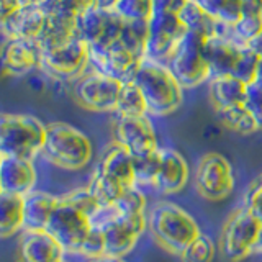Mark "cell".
Listing matches in <instances>:
<instances>
[{
    "label": "cell",
    "mask_w": 262,
    "mask_h": 262,
    "mask_svg": "<svg viewBox=\"0 0 262 262\" xmlns=\"http://www.w3.org/2000/svg\"><path fill=\"white\" fill-rule=\"evenodd\" d=\"M147 231L162 249L176 256L202 234L196 220L172 202H158L147 210Z\"/></svg>",
    "instance_id": "6da1fadb"
},
{
    "label": "cell",
    "mask_w": 262,
    "mask_h": 262,
    "mask_svg": "<svg viewBox=\"0 0 262 262\" xmlns=\"http://www.w3.org/2000/svg\"><path fill=\"white\" fill-rule=\"evenodd\" d=\"M133 82L144 95L147 113L154 117L174 113L184 102V87L166 62L146 57L136 71Z\"/></svg>",
    "instance_id": "7a4b0ae2"
},
{
    "label": "cell",
    "mask_w": 262,
    "mask_h": 262,
    "mask_svg": "<svg viewBox=\"0 0 262 262\" xmlns=\"http://www.w3.org/2000/svg\"><path fill=\"white\" fill-rule=\"evenodd\" d=\"M41 156L56 167L80 170L92 161L94 146L79 128L64 121H51L46 125V141Z\"/></svg>",
    "instance_id": "3957f363"
},
{
    "label": "cell",
    "mask_w": 262,
    "mask_h": 262,
    "mask_svg": "<svg viewBox=\"0 0 262 262\" xmlns=\"http://www.w3.org/2000/svg\"><path fill=\"white\" fill-rule=\"evenodd\" d=\"M46 125L35 115L4 113L0 117V156L35 161L43 152Z\"/></svg>",
    "instance_id": "277c9868"
},
{
    "label": "cell",
    "mask_w": 262,
    "mask_h": 262,
    "mask_svg": "<svg viewBox=\"0 0 262 262\" xmlns=\"http://www.w3.org/2000/svg\"><path fill=\"white\" fill-rule=\"evenodd\" d=\"M205 46H207V38L187 31L166 62L184 89H193L211 79V71L205 56Z\"/></svg>",
    "instance_id": "5b68a950"
},
{
    "label": "cell",
    "mask_w": 262,
    "mask_h": 262,
    "mask_svg": "<svg viewBox=\"0 0 262 262\" xmlns=\"http://www.w3.org/2000/svg\"><path fill=\"white\" fill-rule=\"evenodd\" d=\"M260 234V221L248 208H236L223 225V231H221V252H223V256L228 260L239 262L254 254Z\"/></svg>",
    "instance_id": "8992f818"
},
{
    "label": "cell",
    "mask_w": 262,
    "mask_h": 262,
    "mask_svg": "<svg viewBox=\"0 0 262 262\" xmlns=\"http://www.w3.org/2000/svg\"><path fill=\"white\" fill-rule=\"evenodd\" d=\"M234 170L223 154L207 152L202 156L195 170V188L210 202L225 200L234 190Z\"/></svg>",
    "instance_id": "52a82bcc"
},
{
    "label": "cell",
    "mask_w": 262,
    "mask_h": 262,
    "mask_svg": "<svg viewBox=\"0 0 262 262\" xmlns=\"http://www.w3.org/2000/svg\"><path fill=\"white\" fill-rule=\"evenodd\" d=\"M38 4L46 15L45 30L38 39L41 51H51L80 36L79 13L64 0H38Z\"/></svg>",
    "instance_id": "ba28073f"
},
{
    "label": "cell",
    "mask_w": 262,
    "mask_h": 262,
    "mask_svg": "<svg viewBox=\"0 0 262 262\" xmlns=\"http://www.w3.org/2000/svg\"><path fill=\"white\" fill-rule=\"evenodd\" d=\"M46 229L62 244L68 254H77L82 241L92 229V221L87 213L74 207L59 195Z\"/></svg>",
    "instance_id": "9c48e42d"
},
{
    "label": "cell",
    "mask_w": 262,
    "mask_h": 262,
    "mask_svg": "<svg viewBox=\"0 0 262 262\" xmlns=\"http://www.w3.org/2000/svg\"><path fill=\"white\" fill-rule=\"evenodd\" d=\"M90 66V46L80 36L51 51H45L41 68L57 80H79Z\"/></svg>",
    "instance_id": "30bf717a"
},
{
    "label": "cell",
    "mask_w": 262,
    "mask_h": 262,
    "mask_svg": "<svg viewBox=\"0 0 262 262\" xmlns=\"http://www.w3.org/2000/svg\"><path fill=\"white\" fill-rule=\"evenodd\" d=\"M123 27L125 21L113 8H102L94 4L79 13L80 38L90 48H106L117 43Z\"/></svg>",
    "instance_id": "8fae6325"
},
{
    "label": "cell",
    "mask_w": 262,
    "mask_h": 262,
    "mask_svg": "<svg viewBox=\"0 0 262 262\" xmlns=\"http://www.w3.org/2000/svg\"><path fill=\"white\" fill-rule=\"evenodd\" d=\"M121 82L100 72L84 74L74 85V97L80 106L90 112H115L121 92Z\"/></svg>",
    "instance_id": "7c38bea8"
},
{
    "label": "cell",
    "mask_w": 262,
    "mask_h": 262,
    "mask_svg": "<svg viewBox=\"0 0 262 262\" xmlns=\"http://www.w3.org/2000/svg\"><path fill=\"white\" fill-rule=\"evenodd\" d=\"M113 141L121 144L136 159L159 151V139L152 121L144 117H118L113 123Z\"/></svg>",
    "instance_id": "4fadbf2b"
},
{
    "label": "cell",
    "mask_w": 262,
    "mask_h": 262,
    "mask_svg": "<svg viewBox=\"0 0 262 262\" xmlns=\"http://www.w3.org/2000/svg\"><path fill=\"white\" fill-rule=\"evenodd\" d=\"M144 59L135 54L118 39L106 48H90V68L106 77L120 80L121 84L131 82Z\"/></svg>",
    "instance_id": "5bb4252c"
},
{
    "label": "cell",
    "mask_w": 262,
    "mask_h": 262,
    "mask_svg": "<svg viewBox=\"0 0 262 262\" xmlns=\"http://www.w3.org/2000/svg\"><path fill=\"white\" fill-rule=\"evenodd\" d=\"M187 28L176 13H154L147 28V57L167 62L185 36Z\"/></svg>",
    "instance_id": "9a60e30c"
},
{
    "label": "cell",
    "mask_w": 262,
    "mask_h": 262,
    "mask_svg": "<svg viewBox=\"0 0 262 262\" xmlns=\"http://www.w3.org/2000/svg\"><path fill=\"white\" fill-rule=\"evenodd\" d=\"M68 251L48 229H25L16 246L18 262H62Z\"/></svg>",
    "instance_id": "2e32d148"
},
{
    "label": "cell",
    "mask_w": 262,
    "mask_h": 262,
    "mask_svg": "<svg viewBox=\"0 0 262 262\" xmlns=\"http://www.w3.org/2000/svg\"><path fill=\"white\" fill-rule=\"evenodd\" d=\"M147 229V215L141 216H123L113 221L103 229L105 236V256L120 257L125 256L136 248L139 237Z\"/></svg>",
    "instance_id": "e0dca14e"
},
{
    "label": "cell",
    "mask_w": 262,
    "mask_h": 262,
    "mask_svg": "<svg viewBox=\"0 0 262 262\" xmlns=\"http://www.w3.org/2000/svg\"><path fill=\"white\" fill-rule=\"evenodd\" d=\"M36 184L38 170L31 159L0 156V193L27 196Z\"/></svg>",
    "instance_id": "ac0fdd59"
},
{
    "label": "cell",
    "mask_w": 262,
    "mask_h": 262,
    "mask_svg": "<svg viewBox=\"0 0 262 262\" xmlns=\"http://www.w3.org/2000/svg\"><path fill=\"white\" fill-rule=\"evenodd\" d=\"M43 51L38 41L5 38L2 48V69L10 76H25L41 68Z\"/></svg>",
    "instance_id": "d6986e66"
},
{
    "label": "cell",
    "mask_w": 262,
    "mask_h": 262,
    "mask_svg": "<svg viewBox=\"0 0 262 262\" xmlns=\"http://www.w3.org/2000/svg\"><path fill=\"white\" fill-rule=\"evenodd\" d=\"M188 177H190V167L184 156L174 147H161L159 170L152 190L161 195L179 193L185 188Z\"/></svg>",
    "instance_id": "ffe728a7"
},
{
    "label": "cell",
    "mask_w": 262,
    "mask_h": 262,
    "mask_svg": "<svg viewBox=\"0 0 262 262\" xmlns=\"http://www.w3.org/2000/svg\"><path fill=\"white\" fill-rule=\"evenodd\" d=\"M46 15L39 4L23 5L5 20H0L5 38L38 41L45 30Z\"/></svg>",
    "instance_id": "44dd1931"
},
{
    "label": "cell",
    "mask_w": 262,
    "mask_h": 262,
    "mask_svg": "<svg viewBox=\"0 0 262 262\" xmlns=\"http://www.w3.org/2000/svg\"><path fill=\"white\" fill-rule=\"evenodd\" d=\"M95 169L118 180L126 188L136 187V158L117 141L105 147Z\"/></svg>",
    "instance_id": "7402d4cb"
},
{
    "label": "cell",
    "mask_w": 262,
    "mask_h": 262,
    "mask_svg": "<svg viewBox=\"0 0 262 262\" xmlns=\"http://www.w3.org/2000/svg\"><path fill=\"white\" fill-rule=\"evenodd\" d=\"M246 45L237 43L231 36H215L207 39L205 56L211 71V77L233 76Z\"/></svg>",
    "instance_id": "603a6c76"
},
{
    "label": "cell",
    "mask_w": 262,
    "mask_h": 262,
    "mask_svg": "<svg viewBox=\"0 0 262 262\" xmlns=\"http://www.w3.org/2000/svg\"><path fill=\"white\" fill-rule=\"evenodd\" d=\"M59 196L45 190H33L23 196L25 229H46Z\"/></svg>",
    "instance_id": "cb8c5ba5"
},
{
    "label": "cell",
    "mask_w": 262,
    "mask_h": 262,
    "mask_svg": "<svg viewBox=\"0 0 262 262\" xmlns=\"http://www.w3.org/2000/svg\"><path fill=\"white\" fill-rule=\"evenodd\" d=\"M246 89H248V84H244L243 80L236 79L234 76L211 77L208 87L210 102L216 108V112L229 108V106L244 105Z\"/></svg>",
    "instance_id": "d4e9b609"
},
{
    "label": "cell",
    "mask_w": 262,
    "mask_h": 262,
    "mask_svg": "<svg viewBox=\"0 0 262 262\" xmlns=\"http://www.w3.org/2000/svg\"><path fill=\"white\" fill-rule=\"evenodd\" d=\"M180 20L185 25L187 31H192L203 38H215V36H229V28L220 25L215 18L190 0L179 13Z\"/></svg>",
    "instance_id": "484cf974"
},
{
    "label": "cell",
    "mask_w": 262,
    "mask_h": 262,
    "mask_svg": "<svg viewBox=\"0 0 262 262\" xmlns=\"http://www.w3.org/2000/svg\"><path fill=\"white\" fill-rule=\"evenodd\" d=\"M25 231L23 196L0 193V237L8 239Z\"/></svg>",
    "instance_id": "4316f807"
},
{
    "label": "cell",
    "mask_w": 262,
    "mask_h": 262,
    "mask_svg": "<svg viewBox=\"0 0 262 262\" xmlns=\"http://www.w3.org/2000/svg\"><path fill=\"white\" fill-rule=\"evenodd\" d=\"M220 25L231 28L243 16L241 0H193Z\"/></svg>",
    "instance_id": "83f0119b"
},
{
    "label": "cell",
    "mask_w": 262,
    "mask_h": 262,
    "mask_svg": "<svg viewBox=\"0 0 262 262\" xmlns=\"http://www.w3.org/2000/svg\"><path fill=\"white\" fill-rule=\"evenodd\" d=\"M115 113L118 117H144L147 115V103L144 100V95L133 80L125 82L121 85Z\"/></svg>",
    "instance_id": "f1b7e54d"
},
{
    "label": "cell",
    "mask_w": 262,
    "mask_h": 262,
    "mask_svg": "<svg viewBox=\"0 0 262 262\" xmlns=\"http://www.w3.org/2000/svg\"><path fill=\"white\" fill-rule=\"evenodd\" d=\"M218 118L223 123V126L228 129H231L233 133L241 135V136H248L259 131V126L256 120L252 118V115L248 112L244 105H237V106H229L225 110H218Z\"/></svg>",
    "instance_id": "f546056e"
},
{
    "label": "cell",
    "mask_w": 262,
    "mask_h": 262,
    "mask_svg": "<svg viewBox=\"0 0 262 262\" xmlns=\"http://www.w3.org/2000/svg\"><path fill=\"white\" fill-rule=\"evenodd\" d=\"M90 190L94 192V195L97 196V200L100 202L102 205H115L118 203L120 199L128 188L120 184L118 180H115L108 176L102 174L100 170H94L92 179H90Z\"/></svg>",
    "instance_id": "4dcf8cb0"
},
{
    "label": "cell",
    "mask_w": 262,
    "mask_h": 262,
    "mask_svg": "<svg viewBox=\"0 0 262 262\" xmlns=\"http://www.w3.org/2000/svg\"><path fill=\"white\" fill-rule=\"evenodd\" d=\"M113 10L123 21L149 23L154 15V0H118Z\"/></svg>",
    "instance_id": "1f68e13d"
},
{
    "label": "cell",
    "mask_w": 262,
    "mask_h": 262,
    "mask_svg": "<svg viewBox=\"0 0 262 262\" xmlns=\"http://www.w3.org/2000/svg\"><path fill=\"white\" fill-rule=\"evenodd\" d=\"M215 243H213L207 234H200L196 239H193L190 244L180 254L182 262H213L215 259Z\"/></svg>",
    "instance_id": "d6a6232c"
},
{
    "label": "cell",
    "mask_w": 262,
    "mask_h": 262,
    "mask_svg": "<svg viewBox=\"0 0 262 262\" xmlns=\"http://www.w3.org/2000/svg\"><path fill=\"white\" fill-rule=\"evenodd\" d=\"M117 205L120 207L123 216L147 215V196L144 193V188H141V187L128 188Z\"/></svg>",
    "instance_id": "836d02e7"
},
{
    "label": "cell",
    "mask_w": 262,
    "mask_h": 262,
    "mask_svg": "<svg viewBox=\"0 0 262 262\" xmlns=\"http://www.w3.org/2000/svg\"><path fill=\"white\" fill-rule=\"evenodd\" d=\"M159 161H161V149L151 156H146V158L136 159V187L141 188L154 187L159 170Z\"/></svg>",
    "instance_id": "e575fe53"
},
{
    "label": "cell",
    "mask_w": 262,
    "mask_h": 262,
    "mask_svg": "<svg viewBox=\"0 0 262 262\" xmlns=\"http://www.w3.org/2000/svg\"><path fill=\"white\" fill-rule=\"evenodd\" d=\"M262 31V16H249L243 15L239 21L229 28V36L237 43L248 45Z\"/></svg>",
    "instance_id": "d590c367"
},
{
    "label": "cell",
    "mask_w": 262,
    "mask_h": 262,
    "mask_svg": "<svg viewBox=\"0 0 262 262\" xmlns=\"http://www.w3.org/2000/svg\"><path fill=\"white\" fill-rule=\"evenodd\" d=\"M64 200H68L69 203H72L74 207H77L79 210H82L84 213L92 218L97 210L102 207V203L97 200V196L94 195V192L90 190V187H79V188H74V190L68 192V193H62L61 195Z\"/></svg>",
    "instance_id": "8d00e7d4"
},
{
    "label": "cell",
    "mask_w": 262,
    "mask_h": 262,
    "mask_svg": "<svg viewBox=\"0 0 262 262\" xmlns=\"http://www.w3.org/2000/svg\"><path fill=\"white\" fill-rule=\"evenodd\" d=\"M260 57L254 54L248 46H244L243 54L239 57V62L236 66V71L233 76L236 79L243 80L244 84H251L252 80L257 79V68H259Z\"/></svg>",
    "instance_id": "74e56055"
},
{
    "label": "cell",
    "mask_w": 262,
    "mask_h": 262,
    "mask_svg": "<svg viewBox=\"0 0 262 262\" xmlns=\"http://www.w3.org/2000/svg\"><path fill=\"white\" fill-rule=\"evenodd\" d=\"M79 256L85 257L87 260H95L105 256V236L103 231L97 228L90 229V233L87 234V237L82 241L80 248L77 251Z\"/></svg>",
    "instance_id": "f35d334b"
},
{
    "label": "cell",
    "mask_w": 262,
    "mask_h": 262,
    "mask_svg": "<svg viewBox=\"0 0 262 262\" xmlns=\"http://www.w3.org/2000/svg\"><path fill=\"white\" fill-rule=\"evenodd\" d=\"M244 106L252 115V118L256 120L260 131L262 129V80L260 79H256L251 84H248Z\"/></svg>",
    "instance_id": "ab89813d"
},
{
    "label": "cell",
    "mask_w": 262,
    "mask_h": 262,
    "mask_svg": "<svg viewBox=\"0 0 262 262\" xmlns=\"http://www.w3.org/2000/svg\"><path fill=\"white\" fill-rule=\"evenodd\" d=\"M243 207L248 208L262 223V174L248 187L243 196Z\"/></svg>",
    "instance_id": "60d3db41"
},
{
    "label": "cell",
    "mask_w": 262,
    "mask_h": 262,
    "mask_svg": "<svg viewBox=\"0 0 262 262\" xmlns=\"http://www.w3.org/2000/svg\"><path fill=\"white\" fill-rule=\"evenodd\" d=\"M190 2V0H154V13H176Z\"/></svg>",
    "instance_id": "b9f144b4"
},
{
    "label": "cell",
    "mask_w": 262,
    "mask_h": 262,
    "mask_svg": "<svg viewBox=\"0 0 262 262\" xmlns=\"http://www.w3.org/2000/svg\"><path fill=\"white\" fill-rule=\"evenodd\" d=\"M243 15L262 16V0H241Z\"/></svg>",
    "instance_id": "7bdbcfd3"
},
{
    "label": "cell",
    "mask_w": 262,
    "mask_h": 262,
    "mask_svg": "<svg viewBox=\"0 0 262 262\" xmlns=\"http://www.w3.org/2000/svg\"><path fill=\"white\" fill-rule=\"evenodd\" d=\"M20 7H23L20 0H0V20H5Z\"/></svg>",
    "instance_id": "ee69618b"
},
{
    "label": "cell",
    "mask_w": 262,
    "mask_h": 262,
    "mask_svg": "<svg viewBox=\"0 0 262 262\" xmlns=\"http://www.w3.org/2000/svg\"><path fill=\"white\" fill-rule=\"evenodd\" d=\"M66 4H68L71 8H74L77 13H80L82 10H85L87 7L90 5H94L95 4V0H64Z\"/></svg>",
    "instance_id": "f6af8a7d"
},
{
    "label": "cell",
    "mask_w": 262,
    "mask_h": 262,
    "mask_svg": "<svg viewBox=\"0 0 262 262\" xmlns=\"http://www.w3.org/2000/svg\"><path fill=\"white\" fill-rule=\"evenodd\" d=\"M246 46H248L254 54H257L262 59V31L252 41H249V43L246 45Z\"/></svg>",
    "instance_id": "bcb514c9"
},
{
    "label": "cell",
    "mask_w": 262,
    "mask_h": 262,
    "mask_svg": "<svg viewBox=\"0 0 262 262\" xmlns=\"http://www.w3.org/2000/svg\"><path fill=\"white\" fill-rule=\"evenodd\" d=\"M117 2L118 0H95V5L102 7V8H113Z\"/></svg>",
    "instance_id": "7dc6e473"
},
{
    "label": "cell",
    "mask_w": 262,
    "mask_h": 262,
    "mask_svg": "<svg viewBox=\"0 0 262 262\" xmlns=\"http://www.w3.org/2000/svg\"><path fill=\"white\" fill-rule=\"evenodd\" d=\"M89 262H126L125 259H120V257H110V256H103L100 259H95V260H89Z\"/></svg>",
    "instance_id": "c3c4849f"
},
{
    "label": "cell",
    "mask_w": 262,
    "mask_h": 262,
    "mask_svg": "<svg viewBox=\"0 0 262 262\" xmlns=\"http://www.w3.org/2000/svg\"><path fill=\"white\" fill-rule=\"evenodd\" d=\"M254 254H262V234L259 237V243L256 246V251H254Z\"/></svg>",
    "instance_id": "681fc988"
},
{
    "label": "cell",
    "mask_w": 262,
    "mask_h": 262,
    "mask_svg": "<svg viewBox=\"0 0 262 262\" xmlns=\"http://www.w3.org/2000/svg\"><path fill=\"white\" fill-rule=\"evenodd\" d=\"M257 79L262 80V59L259 61V68H257Z\"/></svg>",
    "instance_id": "f907efd6"
},
{
    "label": "cell",
    "mask_w": 262,
    "mask_h": 262,
    "mask_svg": "<svg viewBox=\"0 0 262 262\" xmlns=\"http://www.w3.org/2000/svg\"><path fill=\"white\" fill-rule=\"evenodd\" d=\"M21 5H31V4H36L38 0H20Z\"/></svg>",
    "instance_id": "816d5d0a"
},
{
    "label": "cell",
    "mask_w": 262,
    "mask_h": 262,
    "mask_svg": "<svg viewBox=\"0 0 262 262\" xmlns=\"http://www.w3.org/2000/svg\"><path fill=\"white\" fill-rule=\"evenodd\" d=\"M62 262H68V260H62Z\"/></svg>",
    "instance_id": "f5cc1de1"
}]
</instances>
